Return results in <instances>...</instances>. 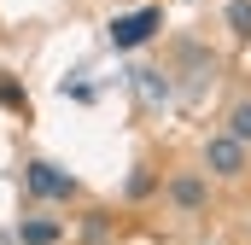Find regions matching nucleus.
<instances>
[{
  "label": "nucleus",
  "mask_w": 251,
  "mask_h": 245,
  "mask_svg": "<svg viewBox=\"0 0 251 245\" xmlns=\"http://www.w3.org/2000/svg\"><path fill=\"white\" fill-rule=\"evenodd\" d=\"M18 240H24V245H53V240H59V222H47V216H29V222L18 228Z\"/></svg>",
  "instance_id": "4"
},
{
  "label": "nucleus",
  "mask_w": 251,
  "mask_h": 245,
  "mask_svg": "<svg viewBox=\"0 0 251 245\" xmlns=\"http://www.w3.org/2000/svg\"><path fill=\"white\" fill-rule=\"evenodd\" d=\"M228 134H234L240 146L251 140V99H246V105H234V117H228Z\"/></svg>",
  "instance_id": "6"
},
{
  "label": "nucleus",
  "mask_w": 251,
  "mask_h": 245,
  "mask_svg": "<svg viewBox=\"0 0 251 245\" xmlns=\"http://www.w3.org/2000/svg\"><path fill=\"white\" fill-rule=\"evenodd\" d=\"M24 181H29V193H41V198H70V193H76V181H70L64 170H53V164H29Z\"/></svg>",
  "instance_id": "2"
},
{
  "label": "nucleus",
  "mask_w": 251,
  "mask_h": 245,
  "mask_svg": "<svg viewBox=\"0 0 251 245\" xmlns=\"http://www.w3.org/2000/svg\"><path fill=\"white\" fill-rule=\"evenodd\" d=\"M170 193H176V204H204V181H193V175H181V181H170Z\"/></svg>",
  "instance_id": "5"
},
{
  "label": "nucleus",
  "mask_w": 251,
  "mask_h": 245,
  "mask_svg": "<svg viewBox=\"0 0 251 245\" xmlns=\"http://www.w3.org/2000/svg\"><path fill=\"white\" fill-rule=\"evenodd\" d=\"M164 24V6H140V12H123V18H111V47L128 53V47H140V41H152V29Z\"/></svg>",
  "instance_id": "1"
},
{
  "label": "nucleus",
  "mask_w": 251,
  "mask_h": 245,
  "mask_svg": "<svg viewBox=\"0 0 251 245\" xmlns=\"http://www.w3.org/2000/svg\"><path fill=\"white\" fill-rule=\"evenodd\" d=\"M228 24H234V35H251V0H234L228 6Z\"/></svg>",
  "instance_id": "7"
},
{
  "label": "nucleus",
  "mask_w": 251,
  "mask_h": 245,
  "mask_svg": "<svg viewBox=\"0 0 251 245\" xmlns=\"http://www.w3.org/2000/svg\"><path fill=\"white\" fill-rule=\"evenodd\" d=\"M204 164H210L216 175H240V164H246V158H240V140H234V134H216V140L204 146Z\"/></svg>",
  "instance_id": "3"
}]
</instances>
